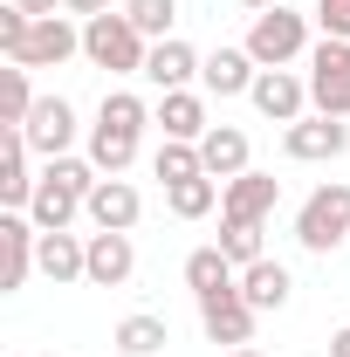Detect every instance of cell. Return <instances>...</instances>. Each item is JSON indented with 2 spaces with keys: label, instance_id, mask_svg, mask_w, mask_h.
I'll use <instances>...</instances> for the list:
<instances>
[{
  "label": "cell",
  "instance_id": "obj_5",
  "mask_svg": "<svg viewBox=\"0 0 350 357\" xmlns=\"http://www.w3.org/2000/svg\"><path fill=\"white\" fill-rule=\"evenodd\" d=\"M309 103L316 117H350V42H323L309 48Z\"/></svg>",
  "mask_w": 350,
  "mask_h": 357
},
{
  "label": "cell",
  "instance_id": "obj_26",
  "mask_svg": "<svg viewBox=\"0 0 350 357\" xmlns=\"http://www.w3.org/2000/svg\"><path fill=\"white\" fill-rule=\"evenodd\" d=\"M96 124H110V131H131V137H144V124H151V103H144V96H131V89H110V96L96 103Z\"/></svg>",
  "mask_w": 350,
  "mask_h": 357
},
{
  "label": "cell",
  "instance_id": "obj_9",
  "mask_svg": "<svg viewBox=\"0 0 350 357\" xmlns=\"http://www.w3.org/2000/svg\"><path fill=\"white\" fill-rule=\"evenodd\" d=\"M28 158H35L28 131L7 124V131H0V213H28V199H35V185H42V178L28 172Z\"/></svg>",
  "mask_w": 350,
  "mask_h": 357
},
{
  "label": "cell",
  "instance_id": "obj_34",
  "mask_svg": "<svg viewBox=\"0 0 350 357\" xmlns=\"http://www.w3.org/2000/svg\"><path fill=\"white\" fill-rule=\"evenodd\" d=\"M14 7H21V14H35V21H48V14H55L62 0H14Z\"/></svg>",
  "mask_w": 350,
  "mask_h": 357
},
{
  "label": "cell",
  "instance_id": "obj_35",
  "mask_svg": "<svg viewBox=\"0 0 350 357\" xmlns=\"http://www.w3.org/2000/svg\"><path fill=\"white\" fill-rule=\"evenodd\" d=\"M330 357H350V323L337 330V337H330Z\"/></svg>",
  "mask_w": 350,
  "mask_h": 357
},
{
  "label": "cell",
  "instance_id": "obj_36",
  "mask_svg": "<svg viewBox=\"0 0 350 357\" xmlns=\"http://www.w3.org/2000/svg\"><path fill=\"white\" fill-rule=\"evenodd\" d=\"M241 7H254V14H261V7H282V0H241Z\"/></svg>",
  "mask_w": 350,
  "mask_h": 357
},
{
  "label": "cell",
  "instance_id": "obj_27",
  "mask_svg": "<svg viewBox=\"0 0 350 357\" xmlns=\"http://www.w3.org/2000/svg\"><path fill=\"white\" fill-rule=\"evenodd\" d=\"M165 206H172L178 220H206V213H213L220 206V178H185V185H165Z\"/></svg>",
  "mask_w": 350,
  "mask_h": 357
},
{
  "label": "cell",
  "instance_id": "obj_15",
  "mask_svg": "<svg viewBox=\"0 0 350 357\" xmlns=\"http://www.w3.org/2000/svg\"><path fill=\"white\" fill-rule=\"evenodd\" d=\"M199 158H206V178H241V172H254V144H248V131L241 124H213V131L199 137Z\"/></svg>",
  "mask_w": 350,
  "mask_h": 357
},
{
  "label": "cell",
  "instance_id": "obj_11",
  "mask_svg": "<svg viewBox=\"0 0 350 357\" xmlns=\"http://www.w3.org/2000/svg\"><path fill=\"white\" fill-rule=\"evenodd\" d=\"M275 199H282V178L275 172H241L220 185V220H254L261 227L275 213Z\"/></svg>",
  "mask_w": 350,
  "mask_h": 357
},
{
  "label": "cell",
  "instance_id": "obj_2",
  "mask_svg": "<svg viewBox=\"0 0 350 357\" xmlns=\"http://www.w3.org/2000/svg\"><path fill=\"white\" fill-rule=\"evenodd\" d=\"M83 55L96 62V69H110V76H144V55H151V42L131 28V14L117 7V14H96V21H83Z\"/></svg>",
  "mask_w": 350,
  "mask_h": 357
},
{
  "label": "cell",
  "instance_id": "obj_3",
  "mask_svg": "<svg viewBox=\"0 0 350 357\" xmlns=\"http://www.w3.org/2000/svg\"><path fill=\"white\" fill-rule=\"evenodd\" d=\"M296 241H303L309 255H330V248H344V241H350V185H344V178L316 185V192L303 199V213H296Z\"/></svg>",
  "mask_w": 350,
  "mask_h": 357
},
{
  "label": "cell",
  "instance_id": "obj_18",
  "mask_svg": "<svg viewBox=\"0 0 350 357\" xmlns=\"http://www.w3.org/2000/svg\"><path fill=\"white\" fill-rule=\"evenodd\" d=\"M254 76H261V62H254L248 48H213V55L199 62L206 96H248V89H254Z\"/></svg>",
  "mask_w": 350,
  "mask_h": 357
},
{
  "label": "cell",
  "instance_id": "obj_30",
  "mask_svg": "<svg viewBox=\"0 0 350 357\" xmlns=\"http://www.w3.org/2000/svg\"><path fill=\"white\" fill-rule=\"evenodd\" d=\"M213 248H220L234 268H254V261H261V227H254V220H227Z\"/></svg>",
  "mask_w": 350,
  "mask_h": 357
},
{
  "label": "cell",
  "instance_id": "obj_13",
  "mask_svg": "<svg viewBox=\"0 0 350 357\" xmlns=\"http://www.w3.org/2000/svg\"><path fill=\"white\" fill-rule=\"evenodd\" d=\"M199 330L227 344V351H241L248 337H254V310H248V296L241 289H227V296H199Z\"/></svg>",
  "mask_w": 350,
  "mask_h": 357
},
{
  "label": "cell",
  "instance_id": "obj_20",
  "mask_svg": "<svg viewBox=\"0 0 350 357\" xmlns=\"http://www.w3.org/2000/svg\"><path fill=\"white\" fill-rule=\"evenodd\" d=\"M289 289H296V282H289V268L282 261H254V268H241V296H248V310L254 316H268V310H282V303H289Z\"/></svg>",
  "mask_w": 350,
  "mask_h": 357
},
{
  "label": "cell",
  "instance_id": "obj_6",
  "mask_svg": "<svg viewBox=\"0 0 350 357\" xmlns=\"http://www.w3.org/2000/svg\"><path fill=\"white\" fill-rule=\"evenodd\" d=\"M42 268V227L28 213H0V296H21Z\"/></svg>",
  "mask_w": 350,
  "mask_h": 357
},
{
  "label": "cell",
  "instance_id": "obj_1",
  "mask_svg": "<svg viewBox=\"0 0 350 357\" xmlns=\"http://www.w3.org/2000/svg\"><path fill=\"white\" fill-rule=\"evenodd\" d=\"M96 165L89 158H48L42 165V185H35V199H28V220L42 227V234H69V220L89 206V192H96Z\"/></svg>",
  "mask_w": 350,
  "mask_h": 357
},
{
  "label": "cell",
  "instance_id": "obj_31",
  "mask_svg": "<svg viewBox=\"0 0 350 357\" xmlns=\"http://www.w3.org/2000/svg\"><path fill=\"white\" fill-rule=\"evenodd\" d=\"M309 21H316L330 42H350V0H316V7H309Z\"/></svg>",
  "mask_w": 350,
  "mask_h": 357
},
{
  "label": "cell",
  "instance_id": "obj_7",
  "mask_svg": "<svg viewBox=\"0 0 350 357\" xmlns=\"http://www.w3.org/2000/svg\"><path fill=\"white\" fill-rule=\"evenodd\" d=\"M69 55H83V28H76L69 14H48V21L28 28V42L14 48L7 62H21V69H62Z\"/></svg>",
  "mask_w": 350,
  "mask_h": 357
},
{
  "label": "cell",
  "instance_id": "obj_21",
  "mask_svg": "<svg viewBox=\"0 0 350 357\" xmlns=\"http://www.w3.org/2000/svg\"><path fill=\"white\" fill-rule=\"evenodd\" d=\"M42 275L62 289V282H89V241L76 234H42Z\"/></svg>",
  "mask_w": 350,
  "mask_h": 357
},
{
  "label": "cell",
  "instance_id": "obj_23",
  "mask_svg": "<svg viewBox=\"0 0 350 357\" xmlns=\"http://www.w3.org/2000/svg\"><path fill=\"white\" fill-rule=\"evenodd\" d=\"M137 144H144V137L110 131V124H89V165H96L103 178H124V172H131V158H137Z\"/></svg>",
  "mask_w": 350,
  "mask_h": 357
},
{
  "label": "cell",
  "instance_id": "obj_19",
  "mask_svg": "<svg viewBox=\"0 0 350 357\" xmlns=\"http://www.w3.org/2000/svg\"><path fill=\"white\" fill-rule=\"evenodd\" d=\"M199 62H206V55H192L178 35H172V42H151V55H144V83L158 89V96H165V89H185L192 76H199Z\"/></svg>",
  "mask_w": 350,
  "mask_h": 357
},
{
  "label": "cell",
  "instance_id": "obj_24",
  "mask_svg": "<svg viewBox=\"0 0 350 357\" xmlns=\"http://www.w3.org/2000/svg\"><path fill=\"white\" fill-rule=\"evenodd\" d=\"M110 344L124 357H158L165 344H172V330H165V316H151V310H137V316H124L117 330H110Z\"/></svg>",
  "mask_w": 350,
  "mask_h": 357
},
{
  "label": "cell",
  "instance_id": "obj_8",
  "mask_svg": "<svg viewBox=\"0 0 350 357\" xmlns=\"http://www.w3.org/2000/svg\"><path fill=\"white\" fill-rule=\"evenodd\" d=\"M282 151L296 165H323V158H344L350 151V117H296L282 131Z\"/></svg>",
  "mask_w": 350,
  "mask_h": 357
},
{
  "label": "cell",
  "instance_id": "obj_33",
  "mask_svg": "<svg viewBox=\"0 0 350 357\" xmlns=\"http://www.w3.org/2000/svg\"><path fill=\"white\" fill-rule=\"evenodd\" d=\"M69 14H83V21H96V14H110V0H62Z\"/></svg>",
  "mask_w": 350,
  "mask_h": 357
},
{
  "label": "cell",
  "instance_id": "obj_10",
  "mask_svg": "<svg viewBox=\"0 0 350 357\" xmlns=\"http://www.w3.org/2000/svg\"><path fill=\"white\" fill-rule=\"evenodd\" d=\"M248 103L261 110L268 124H296L309 110V76H296V69H261L254 89H248Z\"/></svg>",
  "mask_w": 350,
  "mask_h": 357
},
{
  "label": "cell",
  "instance_id": "obj_12",
  "mask_svg": "<svg viewBox=\"0 0 350 357\" xmlns=\"http://www.w3.org/2000/svg\"><path fill=\"white\" fill-rule=\"evenodd\" d=\"M83 213L103 227V234H131V227L144 220V192H137L131 178H96V192H89Z\"/></svg>",
  "mask_w": 350,
  "mask_h": 357
},
{
  "label": "cell",
  "instance_id": "obj_28",
  "mask_svg": "<svg viewBox=\"0 0 350 357\" xmlns=\"http://www.w3.org/2000/svg\"><path fill=\"white\" fill-rule=\"evenodd\" d=\"M151 172L165 178V185H185V178L206 172V158H199V144H178V137H165V144L151 151Z\"/></svg>",
  "mask_w": 350,
  "mask_h": 357
},
{
  "label": "cell",
  "instance_id": "obj_4",
  "mask_svg": "<svg viewBox=\"0 0 350 357\" xmlns=\"http://www.w3.org/2000/svg\"><path fill=\"white\" fill-rule=\"evenodd\" d=\"M241 48H248L261 69H289L296 55H309V14H296V7H261Z\"/></svg>",
  "mask_w": 350,
  "mask_h": 357
},
{
  "label": "cell",
  "instance_id": "obj_32",
  "mask_svg": "<svg viewBox=\"0 0 350 357\" xmlns=\"http://www.w3.org/2000/svg\"><path fill=\"white\" fill-rule=\"evenodd\" d=\"M28 28H35V14H21V7L7 0V7H0V55H14V48L28 42Z\"/></svg>",
  "mask_w": 350,
  "mask_h": 357
},
{
  "label": "cell",
  "instance_id": "obj_22",
  "mask_svg": "<svg viewBox=\"0 0 350 357\" xmlns=\"http://www.w3.org/2000/svg\"><path fill=\"white\" fill-rule=\"evenodd\" d=\"M185 289L192 296H227V289H241V268L227 261L220 248H192L185 255Z\"/></svg>",
  "mask_w": 350,
  "mask_h": 357
},
{
  "label": "cell",
  "instance_id": "obj_37",
  "mask_svg": "<svg viewBox=\"0 0 350 357\" xmlns=\"http://www.w3.org/2000/svg\"><path fill=\"white\" fill-rule=\"evenodd\" d=\"M227 357H261V351H254V344H241V351H227Z\"/></svg>",
  "mask_w": 350,
  "mask_h": 357
},
{
  "label": "cell",
  "instance_id": "obj_14",
  "mask_svg": "<svg viewBox=\"0 0 350 357\" xmlns=\"http://www.w3.org/2000/svg\"><path fill=\"white\" fill-rule=\"evenodd\" d=\"M21 131H28V144H35L42 158H69V144H76V110H69V96H42Z\"/></svg>",
  "mask_w": 350,
  "mask_h": 357
},
{
  "label": "cell",
  "instance_id": "obj_25",
  "mask_svg": "<svg viewBox=\"0 0 350 357\" xmlns=\"http://www.w3.org/2000/svg\"><path fill=\"white\" fill-rule=\"evenodd\" d=\"M28 76H35V69H21V62H7V69H0V124H28V110L42 103Z\"/></svg>",
  "mask_w": 350,
  "mask_h": 357
},
{
  "label": "cell",
  "instance_id": "obj_17",
  "mask_svg": "<svg viewBox=\"0 0 350 357\" xmlns=\"http://www.w3.org/2000/svg\"><path fill=\"white\" fill-rule=\"evenodd\" d=\"M151 124L165 137H178V144H199V137L213 131V124H206V96H192V89H165L158 110H151Z\"/></svg>",
  "mask_w": 350,
  "mask_h": 357
},
{
  "label": "cell",
  "instance_id": "obj_29",
  "mask_svg": "<svg viewBox=\"0 0 350 357\" xmlns=\"http://www.w3.org/2000/svg\"><path fill=\"white\" fill-rule=\"evenodd\" d=\"M131 28L144 42H172V21H178V0H124Z\"/></svg>",
  "mask_w": 350,
  "mask_h": 357
},
{
  "label": "cell",
  "instance_id": "obj_16",
  "mask_svg": "<svg viewBox=\"0 0 350 357\" xmlns=\"http://www.w3.org/2000/svg\"><path fill=\"white\" fill-rule=\"evenodd\" d=\"M131 268H137L131 234H103V227L89 234V289H124Z\"/></svg>",
  "mask_w": 350,
  "mask_h": 357
}]
</instances>
